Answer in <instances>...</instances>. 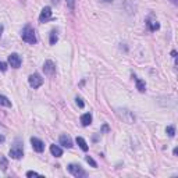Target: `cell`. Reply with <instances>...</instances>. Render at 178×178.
Masks as SVG:
<instances>
[{
  "mask_svg": "<svg viewBox=\"0 0 178 178\" xmlns=\"http://www.w3.org/2000/svg\"><path fill=\"white\" fill-rule=\"evenodd\" d=\"M21 38L24 42L29 43V44H35L36 43V35H35V29L32 28L31 25H25L21 32Z\"/></svg>",
  "mask_w": 178,
  "mask_h": 178,
  "instance_id": "6da1fadb",
  "label": "cell"
},
{
  "mask_svg": "<svg viewBox=\"0 0 178 178\" xmlns=\"http://www.w3.org/2000/svg\"><path fill=\"white\" fill-rule=\"evenodd\" d=\"M8 155H10L11 159H16V160L21 159V157L24 156V148H22L21 139H16V141H14V145L11 146Z\"/></svg>",
  "mask_w": 178,
  "mask_h": 178,
  "instance_id": "7a4b0ae2",
  "label": "cell"
},
{
  "mask_svg": "<svg viewBox=\"0 0 178 178\" xmlns=\"http://www.w3.org/2000/svg\"><path fill=\"white\" fill-rule=\"evenodd\" d=\"M67 170L71 176H74L75 178H85L88 176L87 171L81 167V164H75V163H70V164L67 166Z\"/></svg>",
  "mask_w": 178,
  "mask_h": 178,
  "instance_id": "3957f363",
  "label": "cell"
},
{
  "mask_svg": "<svg viewBox=\"0 0 178 178\" xmlns=\"http://www.w3.org/2000/svg\"><path fill=\"white\" fill-rule=\"evenodd\" d=\"M117 114L120 115L121 120L125 121L127 124H134V123H135V115H134V113L129 111V110H127V109H118Z\"/></svg>",
  "mask_w": 178,
  "mask_h": 178,
  "instance_id": "277c9868",
  "label": "cell"
},
{
  "mask_svg": "<svg viewBox=\"0 0 178 178\" xmlns=\"http://www.w3.org/2000/svg\"><path fill=\"white\" fill-rule=\"evenodd\" d=\"M28 82H29V87H31V88L38 89L39 87H42V84H43V78H42V77H40L38 73H35V74H31V75H29Z\"/></svg>",
  "mask_w": 178,
  "mask_h": 178,
  "instance_id": "5b68a950",
  "label": "cell"
},
{
  "mask_svg": "<svg viewBox=\"0 0 178 178\" xmlns=\"http://www.w3.org/2000/svg\"><path fill=\"white\" fill-rule=\"evenodd\" d=\"M52 8L49 7V6H46V7H43L42 8V11H40V16H39V22L40 24H43V22H47V21H50V20L53 18L52 17Z\"/></svg>",
  "mask_w": 178,
  "mask_h": 178,
  "instance_id": "8992f818",
  "label": "cell"
},
{
  "mask_svg": "<svg viewBox=\"0 0 178 178\" xmlns=\"http://www.w3.org/2000/svg\"><path fill=\"white\" fill-rule=\"evenodd\" d=\"M43 71H44V75L53 77L56 74V64L52 60H46L43 64Z\"/></svg>",
  "mask_w": 178,
  "mask_h": 178,
  "instance_id": "52a82bcc",
  "label": "cell"
},
{
  "mask_svg": "<svg viewBox=\"0 0 178 178\" xmlns=\"http://www.w3.org/2000/svg\"><path fill=\"white\" fill-rule=\"evenodd\" d=\"M21 57H20V54H17V53H11L10 56H8V64H10L13 68H20L21 67Z\"/></svg>",
  "mask_w": 178,
  "mask_h": 178,
  "instance_id": "ba28073f",
  "label": "cell"
},
{
  "mask_svg": "<svg viewBox=\"0 0 178 178\" xmlns=\"http://www.w3.org/2000/svg\"><path fill=\"white\" fill-rule=\"evenodd\" d=\"M31 145H32V148H34L35 152H38V153H42L44 150V143L40 141L39 138L32 136V138H31Z\"/></svg>",
  "mask_w": 178,
  "mask_h": 178,
  "instance_id": "9c48e42d",
  "label": "cell"
},
{
  "mask_svg": "<svg viewBox=\"0 0 178 178\" xmlns=\"http://www.w3.org/2000/svg\"><path fill=\"white\" fill-rule=\"evenodd\" d=\"M59 142H60L61 146L67 148V149H70V148H73V139L70 138V136L67 135V134H63V135L60 136V139H59Z\"/></svg>",
  "mask_w": 178,
  "mask_h": 178,
  "instance_id": "30bf717a",
  "label": "cell"
},
{
  "mask_svg": "<svg viewBox=\"0 0 178 178\" xmlns=\"http://www.w3.org/2000/svg\"><path fill=\"white\" fill-rule=\"evenodd\" d=\"M50 153L54 157H61L63 156V149L57 145H50Z\"/></svg>",
  "mask_w": 178,
  "mask_h": 178,
  "instance_id": "8fae6325",
  "label": "cell"
},
{
  "mask_svg": "<svg viewBox=\"0 0 178 178\" xmlns=\"http://www.w3.org/2000/svg\"><path fill=\"white\" fill-rule=\"evenodd\" d=\"M134 79H135V84H136V89H138L139 92H145L146 91V84H145L143 79L138 78V77L134 75Z\"/></svg>",
  "mask_w": 178,
  "mask_h": 178,
  "instance_id": "7c38bea8",
  "label": "cell"
},
{
  "mask_svg": "<svg viewBox=\"0 0 178 178\" xmlns=\"http://www.w3.org/2000/svg\"><path fill=\"white\" fill-rule=\"evenodd\" d=\"M81 124L84 127H88L92 124V114L91 113H85V114L81 115Z\"/></svg>",
  "mask_w": 178,
  "mask_h": 178,
  "instance_id": "4fadbf2b",
  "label": "cell"
},
{
  "mask_svg": "<svg viewBox=\"0 0 178 178\" xmlns=\"http://www.w3.org/2000/svg\"><path fill=\"white\" fill-rule=\"evenodd\" d=\"M77 143H78V146L81 148L82 150H84V152H88V149H89V146H88V143H87V141H85L84 138H82V136H77Z\"/></svg>",
  "mask_w": 178,
  "mask_h": 178,
  "instance_id": "5bb4252c",
  "label": "cell"
},
{
  "mask_svg": "<svg viewBox=\"0 0 178 178\" xmlns=\"http://www.w3.org/2000/svg\"><path fill=\"white\" fill-rule=\"evenodd\" d=\"M146 25H148V28H149V31H152V32H155V31H157V29L160 28L159 22H157V21H150V20H148V21H146Z\"/></svg>",
  "mask_w": 178,
  "mask_h": 178,
  "instance_id": "9a60e30c",
  "label": "cell"
},
{
  "mask_svg": "<svg viewBox=\"0 0 178 178\" xmlns=\"http://www.w3.org/2000/svg\"><path fill=\"white\" fill-rule=\"evenodd\" d=\"M0 106H4V107H11V100L8 99L4 95H0Z\"/></svg>",
  "mask_w": 178,
  "mask_h": 178,
  "instance_id": "2e32d148",
  "label": "cell"
},
{
  "mask_svg": "<svg viewBox=\"0 0 178 178\" xmlns=\"http://www.w3.org/2000/svg\"><path fill=\"white\" fill-rule=\"evenodd\" d=\"M57 40H59L57 31H56V29H52V31H50V39H49L50 44H56L57 43Z\"/></svg>",
  "mask_w": 178,
  "mask_h": 178,
  "instance_id": "e0dca14e",
  "label": "cell"
},
{
  "mask_svg": "<svg viewBox=\"0 0 178 178\" xmlns=\"http://www.w3.org/2000/svg\"><path fill=\"white\" fill-rule=\"evenodd\" d=\"M7 167H8L7 159H6L4 156H2V157H0V168H2V171H6V170H7Z\"/></svg>",
  "mask_w": 178,
  "mask_h": 178,
  "instance_id": "ac0fdd59",
  "label": "cell"
},
{
  "mask_svg": "<svg viewBox=\"0 0 178 178\" xmlns=\"http://www.w3.org/2000/svg\"><path fill=\"white\" fill-rule=\"evenodd\" d=\"M166 132H167V135L170 136V138H173V136L176 135V127H174V125H168L167 128H166Z\"/></svg>",
  "mask_w": 178,
  "mask_h": 178,
  "instance_id": "d6986e66",
  "label": "cell"
},
{
  "mask_svg": "<svg viewBox=\"0 0 178 178\" xmlns=\"http://www.w3.org/2000/svg\"><path fill=\"white\" fill-rule=\"evenodd\" d=\"M66 3H67V7L70 8L71 11L75 10V0H66Z\"/></svg>",
  "mask_w": 178,
  "mask_h": 178,
  "instance_id": "ffe728a7",
  "label": "cell"
},
{
  "mask_svg": "<svg viewBox=\"0 0 178 178\" xmlns=\"http://www.w3.org/2000/svg\"><path fill=\"white\" fill-rule=\"evenodd\" d=\"M85 160H87V163H88V164H91L92 167H97V163L95 162V160L92 159L91 156H87V157H85Z\"/></svg>",
  "mask_w": 178,
  "mask_h": 178,
  "instance_id": "44dd1931",
  "label": "cell"
},
{
  "mask_svg": "<svg viewBox=\"0 0 178 178\" xmlns=\"http://www.w3.org/2000/svg\"><path fill=\"white\" fill-rule=\"evenodd\" d=\"M75 102H77V105H78V107H79V109H84L85 103L82 102V99H81V97H77V99H75Z\"/></svg>",
  "mask_w": 178,
  "mask_h": 178,
  "instance_id": "7402d4cb",
  "label": "cell"
},
{
  "mask_svg": "<svg viewBox=\"0 0 178 178\" xmlns=\"http://www.w3.org/2000/svg\"><path fill=\"white\" fill-rule=\"evenodd\" d=\"M0 71H7V63H3V61H0Z\"/></svg>",
  "mask_w": 178,
  "mask_h": 178,
  "instance_id": "603a6c76",
  "label": "cell"
},
{
  "mask_svg": "<svg viewBox=\"0 0 178 178\" xmlns=\"http://www.w3.org/2000/svg\"><path fill=\"white\" fill-rule=\"evenodd\" d=\"M39 176V174L36 173V171H28V173H26V177H38Z\"/></svg>",
  "mask_w": 178,
  "mask_h": 178,
  "instance_id": "cb8c5ba5",
  "label": "cell"
},
{
  "mask_svg": "<svg viewBox=\"0 0 178 178\" xmlns=\"http://www.w3.org/2000/svg\"><path fill=\"white\" fill-rule=\"evenodd\" d=\"M109 129H110V128H109V125H107V124H103V127H102V131H100V132H107L109 131Z\"/></svg>",
  "mask_w": 178,
  "mask_h": 178,
  "instance_id": "d4e9b609",
  "label": "cell"
},
{
  "mask_svg": "<svg viewBox=\"0 0 178 178\" xmlns=\"http://www.w3.org/2000/svg\"><path fill=\"white\" fill-rule=\"evenodd\" d=\"M3 31H4V26L0 24V36H2V34H3Z\"/></svg>",
  "mask_w": 178,
  "mask_h": 178,
  "instance_id": "484cf974",
  "label": "cell"
},
{
  "mask_svg": "<svg viewBox=\"0 0 178 178\" xmlns=\"http://www.w3.org/2000/svg\"><path fill=\"white\" fill-rule=\"evenodd\" d=\"M171 56H173V57H177V52H176V50H173V52H171Z\"/></svg>",
  "mask_w": 178,
  "mask_h": 178,
  "instance_id": "4316f807",
  "label": "cell"
},
{
  "mask_svg": "<svg viewBox=\"0 0 178 178\" xmlns=\"http://www.w3.org/2000/svg\"><path fill=\"white\" fill-rule=\"evenodd\" d=\"M0 142H4V136L0 135Z\"/></svg>",
  "mask_w": 178,
  "mask_h": 178,
  "instance_id": "83f0119b",
  "label": "cell"
},
{
  "mask_svg": "<svg viewBox=\"0 0 178 178\" xmlns=\"http://www.w3.org/2000/svg\"><path fill=\"white\" fill-rule=\"evenodd\" d=\"M173 2V4H178V0H171Z\"/></svg>",
  "mask_w": 178,
  "mask_h": 178,
  "instance_id": "f1b7e54d",
  "label": "cell"
},
{
  "mask_svg": "<svg viewBox=\"0 0 178 178\" xmlns=\"http://www.w3.org/2000/svg\"><path fill=\"white\" fill-rule=\"evenodd\" d=\"M52 2L54 3V4H57V3H59V0H52Z\"/></svg>",
  "mask_w": 178,
  "mask_h": 178,
  "instance_id": "f546056e",
  "label": "cell"
},
{
  "mask_svg": "<svg viewBox=\"0 0 178 178\" xmlns=\"http://www.w3.org/2000/svg\"><path fill=\"white\" fill-rule=\"evenodd\" d=\"M103 2H106V3H110V2H111V0H103Z\"/></svg>",
  "mask_w": 178,
  "mask_h": 178,
  "instance_id": "4dcf8cb0",
  "label": "cell"
}]
</instances>
